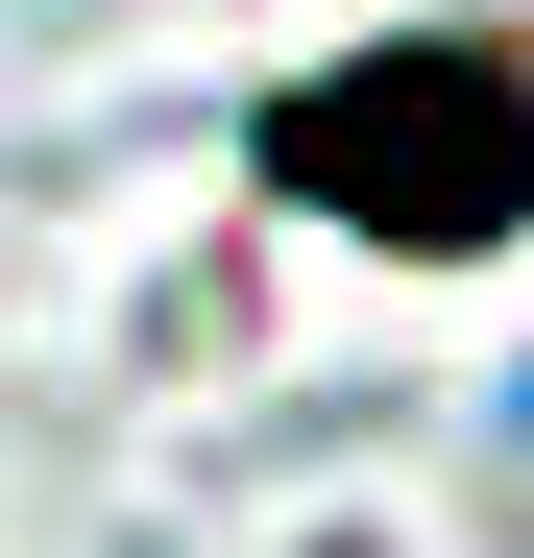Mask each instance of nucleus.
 Here are the masks:
<instances>
[{
    "mask_svg": "<svg viewBox=\"0 0 534 558\" xmlns=\"http://www.w3.org/2000/svg\"><path fill=\"white\" fill-rule=\"evenodd\" d=\"M267 195L365 219L413 267H462L534 219V25H413V49H340L267 98Z\"/></svg>",
    "mask_w": 534,
    "mask_h": 558,
    "instance_id": "nucleus-1",
    "label": "nucleus"
},
{
    "mask_svg": "<svg viewBox=\"0 0 534 558\" xmlns=\"http://www.w3.org/2000/svg\"><path fill=\"white\" fill-rule=\"evenodd\" d=\"M510 437H534V389H510Z\"/></svg>",
    "mask_w": 534,
    "mask_h": 558,
    "instance_id": "nucleus-2",
    "label": "nucleus"
}]
</instances>
